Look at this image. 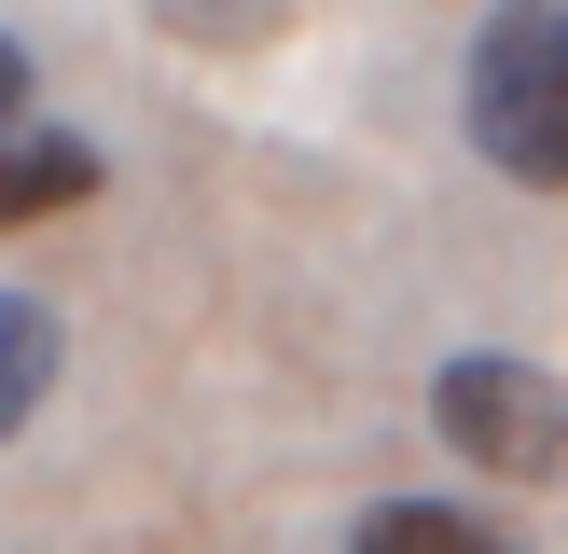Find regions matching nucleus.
Instances as JSON below:
<instances>
[{
  "mask_svg": "<svg viewBox=\"0 0 568 554\" xmlns=\"http://www.w3.org/2000/svg\"><path fill=\"white\" fill-rule=\"evenodd\" d=\"M458 125L499 181L568 194V0H499L471 28V70H458Z\"/></svg>",
  "mask_w": 568,
  "mask_h": 554,
  "instance_id": "f257e3e1",
  "label": "nucleus"
},
{
  "mask_svg": "<svg viewBox=\"0 0 568 554\" xmlns=\"http://www.w3.org/2000/svg\"><path fill=\"white\" fill-rule=\"evenodd\" d=\"M430 430L471 471H499V485H555L568 471V375H541L514 347H458L430 375Z\"/></svg>",
  "mask_w": 568,
  "mask_h": 554,
  "instance_id": "f03ea898",
  "label": "nucleus"
},
{
  "mask_svg": "<svg viewBox=\"0 0 568 554\" xmlns=\"http://www.w3.org/2000/svg\"><path fill=\"white\" fill-rule=\"evenodd\" d=\"M83 194H98V138H55V125L0 138V236H14V222H55V208H83Z\"/></svg>",
  "mask_w": 568,
  "mask_h": 554,
  "instance_id": "7ed1b4c3",
  "label": "nucleus"
},
{
  "mask_svg": "<svg viewBox=\"0 0 568 554\" xmlns=\"http://www.w3.org/2000/svg\"><path fill=\"white\" fill-rule=\"evenodd\" d=\"M55 360H70V332H55L42 291H0V443L28 430V416L55 402Z\"/></svg>",
  "mask_w": 568,
  "mask_h": 554,
  "instance_id": "20e7f679",
  "label": "nucleus"
},
{
  "mask_svg": "<svg viewBox=\"0 0 568 554\" xmlns=\"http://www.w3.org/2000/svg\"><path fill=\"white\" fill-rule=\"evenodd\" d=\"M347 554H527V541H499V526L458 513V499H375V513L347 526Z\"/></svg>",
  "mask_w": 568,
  "mask_h": 554,
  "instance_id": "39448f33",
  "label": "nucleus"
},
{
  "mask_svg": "<svg viewBox=\"0 0 568 554\" xmlns=\"http://www.w3.org/2000/svg\"><path fill=\"white\" fill-rule=\"evenodd\" d=\"M14 98H28V42L0 28V111H14Z\"/></svg>",
  "mask_w": 568,
  "mask_h": 554,
  "instance_id": "423d86ee",
  "label": "nucleus"
}]
</instances>
